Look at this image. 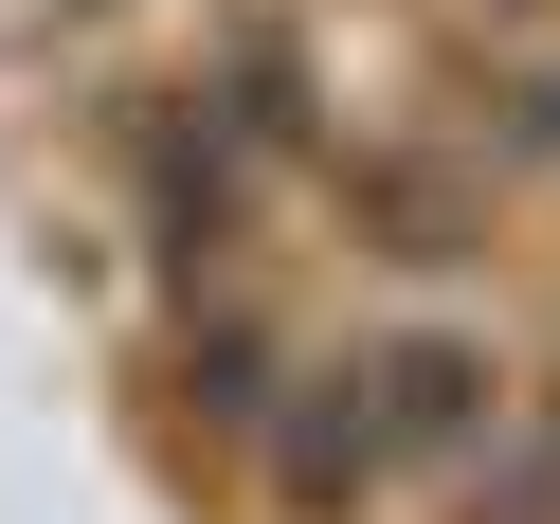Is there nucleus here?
Listing matches in <instances>:
<instances>
[{"instance_id":"f257e3e1","label":"nucleus","mask_w":560,"mask_h":524,"mask_svg":"<svg viewBox=\"0 0 560 524\" xmlns=\"http://www.w3.org/2000/svg\"><path fill=\"white\" fill-rule=\"evenodd\" d=\"M362 416H380V452H488L506 434V380H488V343H452V326H398V343H362Z\"/></svg>"},{"instance_id":"f03ea898","label":"nucleus","mask_w":560,"mask_h":524,"mask_svg":"<svg viewBox=\"0 0 560 524\" xmlns=\"http://www.w3.org/2000/svg\"><path fill=\"white\" fill-rule=\"evenodd\" d=\"M254 434H271V488H290V506H362V488H380V416H362V380H290Z\"/></svg>"},{"instance_id":"7ed1b4c3","label":"nucleus","mask_w":560,"mask_h":524,"mask_svg":"<svg viewBox=\"0 0 560 524\" xmlns=\"http://www.w3.org/2000/svg\"><path fill=\"white\" fill-rule=\"evenodd\" d=\"M199 380H218V434H254V416L290 398V362H271L254 326H199Z\"/></svg>"},{"instance_id":"20e7f679","label":"nucleus","mask_w":560,"mask_h":524,"mask_svg":"<svg viewBox=\"0 0 560 524\" xmlns=\"http://www.w3.org/2000/svg\"><path fill=\"white\" fill-rule=\"evenodd\" d=\"M506 145H542V163H560V55H542V73H506Z\"/></svg>"}]
</instances>
